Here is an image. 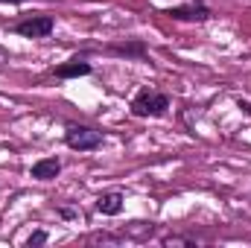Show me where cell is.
I'll use <instances>...</instances> for the list:
<instances>
[{
    "instance_id": "cell-8",
    "label": "cell",
    "mask_w": 251,
    "mask_h": 248,
    "mask_svg": "<svg viewBox=\"0 0 251 248\" xmlns=\"http://www.w3.org/2000/svg\"><path fill=\"white\" fill-rule=\"evenodd\" d=\"M143 44H123V47H114L117 56H143Z\"/></svg>"
},
{
    "instance_id": "cell-12",
    "label": "cell",
    "mask_w": 251,
    "mask_h": 248,
    "mask_svg": "<svg viewBox=\"0 0 251 248\" xmlns=\"http://www.w3.org/2000/svg\"><path fill=\"white\" fill-rule=\"evenodd\" d=\"M62 216H64V219H73V216H76V213H73V210H70V207H62Z\"/></svg>"
},
{
    "instance_id": "cell-1",
    "label": "cell",
    "mask_w": 251,
    "mask_h": 248,
    "mask_svg": "<svg viewBox=\"0 0 251 248\" xmlns=\"http://www.w3.org/2000/svg\"><path fill=\"white\" fill-rule=\"evenodd\" d=\"M170 108V97L167 94H158V91H140L134 99H131V114L134 117H158Z\"/></svg>"
},
{
    "instance_id": "cell-5",
    "label": "cell",
    "mask_w": 251,
    "mask_h": 248,
    "mask_svg": "<svg viewBox=\"0 0 251 248\" xmlns=\"http://www.w3.org/2000/svg\"><path fill=\"white\" fill-rule=\"evenodd\" d=\"M97 210L105 216H117L123 210V193H102L97 198Z\"/></svg>"
},
{
    "instance_id": "cell-13",
    "label": "cell",
    "mask_w": 251,
    "mask_h": 248,
    "mask_svg": "<svg viewBox=\"0 0 251 248\" xmlns=\"http://www.w3.org/2000/svg\"><path fill=\"white\" fill-rule=\"evenodd\" d=\"M0 3H26V0H0Z\"/></svg>"
},
{
    "instance_id": "cell-6",
    "label": "cell",
    "mask_w": 251,
    "mask_h": 248,
    "mask_svg": "<svg viewBox=\"0 0 251 248\" xmlns=\"http://www.w3.org/2000/svg\"><path fill=\"white\" fill-rule=\"evenodd\" d=\"M167 15L176 18V21H204V18H210V12L204 6H176Z\"/></svg>"
},
{
    "instance_id": "cell-4",
    "label": "cell",
    "mask_w": 251,
    "mask_h": 248,
    "mask_svg": "<svg viewBox=\"0 0 251 248\" xmlns=\"http://www.w3.org/2000/svg\"><path fill=\"white\" fill-rule=\"evenodd\" d=\"M59 173H62L59 158H44V161L32 164V178H38V181H50V178H56Z\"/></svg>"
},
{
    "instance_id": "cell-2",
    "label": "cell",
    "mask_w": 251,
    "mask_h": 248,
    "mask_svg": "<svg viewBox=\"0 0 251 248\" xmlns=\"http://www.w3.org/2000/svg\"><path fill=\"white\" fill-rule=\"evenodd\" d=\"M64 143H67L70 149H76V152H91V149H97V146L102 143V134L94 131V128H88V125L70 123L67 131H64Z\"/></svg>"
},
{
    "instance_id": "cell-10",
    "label": "cell",
    "mask_w": 251,
    "mask_h": 248,
    "mask_svg": "<svg viewBox=\"0 0 251 248\" xmlns=\"http://www.w3.org/2000/svg\"><path fill=\"white\" fill-rule=\"evenodd\" d=\"M6 62H9V56H6V50H3V47H0V70H3V67H6Z\"/></svg>"
},
{
    "instance_id": "cell-7",
    "label": "cell",
    "mask_w": 251,
    "mask_h": 248,
    "mask_svg": "<svg viewBox=\"0 0 251 248\" xmlns=\"http://www.w3.org/2000/svg\"><path fill=\"white\" fill-rule=\"evenodd\" d=\"M88 73H91V64L79 62V59H73V62L56 67V76H59V79H76V76H88Z\"/></svg>"
},
{
    "instance_id": "cell-9",
    "label": "cell",
    "mask_w": 251,
    "mask_h": 248,
    "mask_svg": "<svg viewBox=\"0 0 251 248\" xmlns=\"http://www.w3.org/2000/svg\"><path fill=\"white\" fill-rule=\"evenodd\" d=\"M44 243H47V234H44V231H35V234L26 240V246H29V248H32V246H44Z\"/></svg>"
},
{
    "instance_id": "cell-3",
    "label": "cell",
    "mask_w": 251,
    "mask_h": 248,
    "mask_svg": "<svg viewBox=\"0 0 251 248\" xmlns=\"http://www.w3.org/2000/svg\"><path fill=\"white\" fill-rule=\"evenodd\" d=\"M53 18H47V15H38V18H26V21H21L18 26H15V32L18 35H24V38H47L50 32H53Z\"/></svg>"
},
{
    "instance_id": "cell-11",
    "label": "cell",
    "mask_w": 251,
    "mask_h": 248,
    "mask_svg": "<svg viewBox=\"0 0 251 248\" xmlns=\"http://www.w3.org/2000/svg\"><path fill=\"white\" fill-rule=\"evenodd\" d=\"M237 105H240V108H243V111H246V114H251V102H246V99H240V102H237Z\"/></svg>"
}]
</instances>
